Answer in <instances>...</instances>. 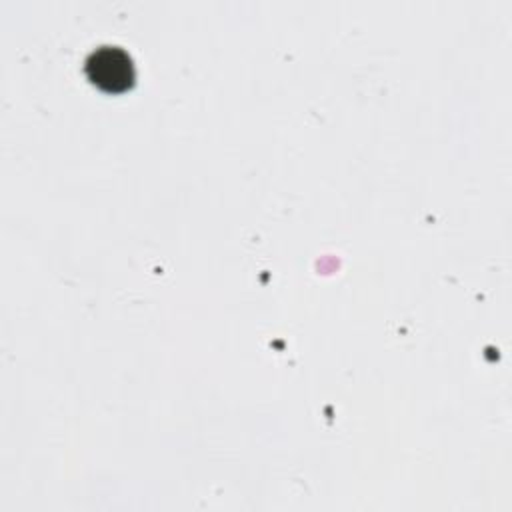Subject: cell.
<instances>
[{
  "instance_id": "cell-1",
  "label": "cell",
  "mask_w": 512,
  "mask_h": 512,
  "mask_svg": "<svg viewBox=\"0 0 512 512\" xmlns=\"http://www.w3.org/2000/svg\"><path fill=\"white\" fill-rule=\"evenodd\" d=\"M86 76L104 92H124L134 84L132 58L120 46H100L86 58Z\"/></svg>"
}]
</instances>
